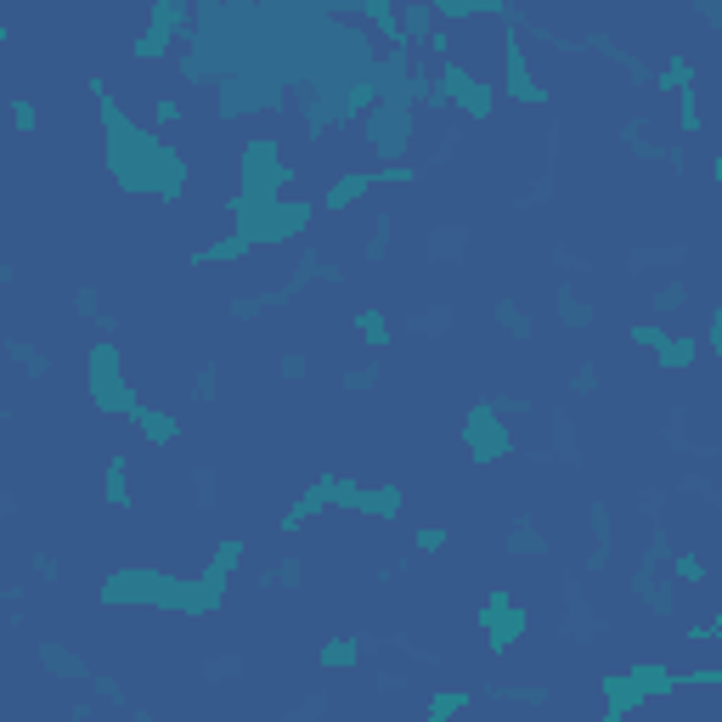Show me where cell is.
Wrapping results in <instances>:
<instances>
[{"label":"cell","instance_id":"6da1fadb","mask_svg":"<svg viewBox=\"0 0 722 722\" xmlns=\"http://www.w3.org/2000/svg\"><path fill=\"white\" fill-rule=\"evenodd\" d=\"M367 142L378 158H407V142H412V113L407 102H378L367 113Z\"/></svg>","mask_w":722,"mask_h":722},{"label":"cell","instance_id":"7a4b0ae2","mask_svg":"<svg viewBox=\"0 0 722 722\" xmlns=\"http://www.w3.org/2000/svg\"><path fill=\"white\" fill-rule=\"evenodd\" d=\"M35 661H40V672L57 677V683H90V677H96L85 654H80L74 643H62V638H40V643H35Z\"/></svg>","mask_w":722,"mask_h":722},{"label":"cell","instance_id":"3957f363","mask_svg":"<svg viewBox=\"0 0 722 722\" xmlns=\"http://www.w3.org/2000/svg\"><path fill=\"white\" fill-rule=\"evenodd\" d=\"M547 423H553V463L581 469L587 451H581V435H576V418H570L565 407H547Z\"/></svg>","mask_w":722,"mask_h":722},{"label":"cell","instance_id":"277c9868","mask_svg":"<svg viewBox=\"0 0 722 722\" xmlns=\"http://www.w3.org/2000/svg\"><path fill=\"white\" fill-rule=\"evenodd\" d=\"M469 249V226L463 220H441L430 226V266H457Z\"/></svg>","mask_w":722,"mask_h":722},{"label":"cell","instance_id":"5b68a950","mask_svg":"<svg viewBox=\"0 0 722 722\" xmlns=\"http://www.w3.org/2000/svg\"><path fill=\"white\" fill-rule=\"evenodd\" d=\"M6 356L23 367V378H28V384H46V378H51V350H46V345L23 339V334H6Z\"/></svg>","mask_w":722,"mask_h":722},{"label":"cell","instance_id":"8992f818","mask_svg":"<svg viewBox=\"0 0 722 722\" xmlns=\"http://www.w3.org/2000/svg\"><path fill=\"white\" fill-rule=\"evenodd\" d=\"M683 260H688V243L677 238V243H661V249H627V271L632 277H643V271H661V266H683Z\"/></svg>","mask_w":722,"mask_h":722},{"label":"cell","instance_id":"52a82bcc","mask_svg":"<svg viewBox=\"0 0 722 722\" xmlns=\"http://www.w3.org/2000/svg\"><path fill=\"white\" fill-rule=\"evenodd\" d=\"M480 695L503 706H547V683H485Z\"/></svg>","mask_w":722,"mask_h":722},{"label":"cell","instance_id":"ba28073f","mask_svg":"<svg viewBox=\"0 0 722 722\" xmlns=\"http://www.w3.org/2000/svg\"><path fill=\"white\" fill-rule=\"evenodd\" d=\"M451 322H457L451 305H423L418 316H407V334H418V339H446Z\"/></svg>","mask_w":722,"mask_h":722},{"label":"cell","instance_id":"9c48e42d","mask_svg":"<svg viewBox=\"0 0 722 722\" xmlns=\"http://www.w3.org/2000/svg\"><path fill=\"white\" fill-rule=\"evenodd\" d=\"M102 497H108L113 508H130V457H124V451H113V457H108V474H102Z\"/></svg>","mask_w":722,"mask_h":722},{"label":"cell","instance_id":"30bf717a","mask_svg":"<svg viewBox=\"0 0 722 722\" xmlns=\"http://www.w3.org/2000/svg\"><path fill=\"white\" fill-rule=\"evenodd\" d=\"M553 305H559V322L565 327H593L599 322L593 300H576V288H559V300H553Z\"/></svg>","mask_w":722,"mask_h":722},{"label":"cell","instance_id":"8fae6325","mask_svg":"<svg viewBox=\"0 0 722 722\" xmlns=\"http://www.w3.org/2000/svg\"><path fill=\"white\" fill-rule=\"evenodd\" d=\"M491 316H497V327H503L508 339H531V334H536V327H531V316H525V305H519V300H497V311H491Z\"/></svg>","mask_w":722,"mask_h":722},{"label":"cell","instance_id":"7c38bea8","mask_svg":"<svg viewBox=\"0 0 722 722\" xmlns=\"http://www.w3.org/2000/svg\"><path fill=\"white\" fill-rule=\"evenodd\" d=\"M186 485H192V503L198 508H215L220 503V474H215V463H198L186 474Z\"/></svg>","mask_w":722,"mask_h":722},{"label":"cell","instance_id":"4fadbf2b","mask_svg":"<svg viewBox=\"0 0 722 722\" xmlns=\"http://www.w3.org/2000/svg\"><path fill=\"white\" fill-rule=\"evenodd\" d=\"M389 238H396V215H378L373 232H367V243H361V260H367V266H378V260L389 254Z\"/></svg>","mask_w":722,"mask_h":722},{"label":"cell","instance_id":"5bb4252c","mask_svg":"<svg viewBox=\"0 0 722 722\" xmlns=\"http://www.w3.org/2000/svg\"><path fill=\"white\" fill-rule=\"evenodd\" d=\"M547 266H559L565 277H593L599 266H593V254H576L570 243H553V254H547Z\"/></svg>","mask_w":722,"mask_h":722},{"label":"cell","instance_id":"9a60e30c","mask_svg":"<svg viewBox=\"0 0 722 722\" xmlns=\"http://www.w3.org/2000/svg\"><path fill=\"white\" fill-rule=\"evenodd\" d=\"M249 672V661H243V654L232 649V654H209V661H204V677L209 683H238Z\"/></svg>","mask_w":722,"mask_h":722},{"label":"cell","instance_id":"2e32d148","mask_svg":"<svg viewBox=\"0 0 722 722\" xmlns=\"http://www.w3.org/2000/svg\"><path fill=\"white\" fill-rule=\"evenodd\" d=\"M695 350H700V339H666L661 345V367H672V373H683V367H695Z\"/></svg>","mask_w":722,"mask_h":722},{"label":"cell","instance_id":"e0dca14e","mask_svg":"<svg viewBox=\"0 0 722 722\" xmlns=\"http://www.w3.org/2000/svg\"><path fill=\"white\" fill-rule=\"evenodd\" d=\"M215 396H220V367H215V361H204L198 378H192V401H198V407H215Z\"/></svg>","mask_w":722,"mask_h":722},{"label":"cell","instance_id":"ac0fdd59","mask_svg":"<svg viewBox=\"0 0 722 722\" xmlns=\"http://www.w3.org/2000/svg\"><path fill=\"white\" fill-rule=\"evenodd\" d=\"M12 130H17V136H35V130H40V108L28 102L23 90L12 96Z\"/></svg>","mask_w":722,"mask_h":722},{"label":"cell","instance_id":"d6986e66","mask_svg":"<svg viewBox=\"0 0 722 722\" xmlns=\"http://www.w3.org/2000/svg\"><path fill=\"white\" fill-rule=\"evenodd\" d=\"M677 491H695V497H700L706 508H717V514H722V485H711L706 474H683V480H677Z\"/></svg>","mask_w":722,"mask_h":722},{"label":"cell","instance_id":"ffe728a7","mask_svg":"<svg viewBox=\"0 0 722 722\" xmlns=\"http://www.w3.org/2000/svg\"><path fill=\"white\" fill-rule=\"evenodd\" d=\"M90 695L102 700V706H113V711H124V683L108 677V672H96V677H90Z\"/></svg>","mask_w":722,"mask_h":722},{"label":"cell","instance_id":"44dd1931","mask_svg":"<svg viewBox=\"0 0 722 722\" xmlns=\"http://www.w3.org/2000/svg\"><path fill=\"white\" fill-rule=\"evenodd\" d=\"M28 570H35V581H46V587H57V581H62L57 553H46V547H35V553H28Z\"/></svg>","mask_w":722,"mask_h":722},{"label":"cell","instance_id":"7402d4cb","mask_svg":"<svg viewBox=\"0 0 722 722\" xmlns=\"http://www.w3.org/2000/svg\"><path fill=\"white\" fill-rule=\"evenodd\" d=\"M683 305H688V282H666L661 293H654V316H672Z\"/></svg>","mask_w":722,"mask_h":722},{"label":"cell","instance_id":"603a6c76","mask_svg":"<svg viewBox=\"0 0 722 722\" xmlns=\"http://www.w3.org/2000/svg\"><path fill=\"white\" fill-rule=\"evenodd\" d=\"M74 316H85V322L102 316V293H96V282H80L74 288Z\"/></svg>","mask_w":722,"mask_h":722},{"label":"cell","instance_id":"cb8c5ba5","mask_svg":"<svg viewBox=\"0 0 722 722\" xmlns=\"http://www.w3.org/2000/svg\"><path fill=\"white\" fill-rule=\"evenodd\" d=\"M384 378V367H378V361H367V367H350L345 373V389H373Z\"/></svg>","mask_w":722,"mask_h":722},{"label":"cell","instance_id":"d4e9b609","mask_svg":"<svg viewBox=\"0 0 722 722\" xmlns=\"http://www.w3.org/2000/svg\"><path fill=\"white\" fill-rule=\"evenodd\" d=\"M356 327H361V334H367L373 345H389V327H384V316H378V311H361V316H356Z\"/></svg>","mask_w":722,"mask_h":722},{"label":"cell","instance_id":"484cf974","mask_svg":"<svg viewBox=\"0 0 722 722\" xmlns=\"http://www.w3.org/2000/svg\"><path fill=\"white\" fill-rule=\"evenodd\" d=\"M570 389H576V396H593V389H599V367H593V361L570 373Z\"/></svg>","mask_w":722,"mask_h":722},{"label":"cell","instance_id":"4316f807","mask_svg":"<svg viewBox=\"0 0 722 722\" xmlns=\"http://www.w3.org/2000/svg\"><path fill=\"white\" fill-rule=\"evenodd\" d=\"M277 373H282V378H305V373H311V361H305L300 350H288V356L277 361Z\"/></svg>","mask_w":722,"mask_h":722},{"label":"cell","instance_id":"83f0119b","mask_svg":"<svg viewBox=\"0 0 722 722\" xmlns=\"http://www.w3.org/2000/svg\"><path fill=\"white\" fill-rule=\"evenodd\" d=\"M181 113H186V108L175 102V96H158V102H153V119H158V124H175Z\"/></svg>","mask_w":722,"mask_h":722},{"label":"cell","instance_id":"f1b7e54d","mask_svg":"<svg viewBox=\"0 0 722 722\" xmlns=\"http://www.w3.org/2000/svg\"><path fill=\"white\" fill-rule=\"evenodd\" d=\"M446 547V531H441V525H423V531H418V553H441Z\"/></svg>","mask_w":722,"mask_h":722},{"label":"cell","instance_id":"f546056e","mask_svg":"<svg viewBox=\"0 0 722 722\" xmlns=\"http://www.w3.org/2000/svg\"><path fill=\"white\" fill-rule=\"evenodd\" d=\"M706 339H711V350H717V361H722V305L711 311V327H706Z\"/></svg>","mask_w":722,"mask_h":722},{"label":"cell","instance_id":"4dcf8cb0","mask_svg":"<svg viewBox=\"0 0 722 722\" xmlns=\"http://www.w3.org/2000/svg\"><path fill=\"white\" fill-rule=\"evenodd\" d=\"M23 514V497L17 491H0V519H17Z\"/></svg>","mask_w":722,"mask_h":722},{"label":"cell","instance_id":"1f68e13d","mask_svg":"<svg viewBox=\"0 0 722 722\" xmlns=\"http://www.w3.org/2000/svg\"><path fill=\"white\" fill-rule=\"evenodd\" d=\"M69 722H96V711L90 706H69Z\"/></svg>","mask_w":722,"mask_h":722},{"label":"cell","instance_id":"d6a6232c","mask_svg":"<svg viewBox=\"0 0 722 722\" xmlns=\"http://www.w3.org/2000/svg\"><path fill=\"white\" fill-rule=\"evenodd\" d=\"M124 722H153V711H124Z\"/></svg>","mask_w":722,"mask_h":722}]
</instances>
